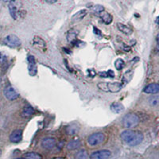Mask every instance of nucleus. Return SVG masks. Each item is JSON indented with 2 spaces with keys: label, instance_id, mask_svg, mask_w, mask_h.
Here are the masks:
<instances>
[{
  "label": "nucleus",
  "instance_id": "dca6fc26",
  "mask_svg": "<svg viewBox=\"0 0 159 159\" xmlns=\"http://www.w3.org/2000/svg\"><path fill=\"white\" fill-rule=\"evenodd\" d=\"M77 30H76L74 29H72L68 31L67 33V40L69 41V42H72V43H73V42H75L76 40V36H77Z\"/></svg>",
  "mask_w": 159,
  "mask_h": 159
},
{
  "label": "nucleus",
  "instance_id": "c9c22d12",
  "mask_svg": "<svg viewBox=\"0 0 159 159\" xmlns=\"http://www.w3.org/2000/svg\"><path fill=\"white\" fill-rule=\"evenodd\" d=\"M56 159H64V158H61V157H57V158H56Z\"/></svg>",
  "mask_w": 159,
  "mask_h": 159
},
{
  "label": "nucleus",
  "instance_id": "7ed1b4c3",
  "mask_svg": "<svg viewBox=\"0 0 159 159\" xmlns=\"http://www.w3.org/2000/svg\"><path fill=\"white\" fill-rule=\"evenodd\" d=\"M139 119L137 115L128 113L123 117V125L126 128H134L139 124Z\"/></svg>",
  "mask_w": 159,
  "mask_h": 159
},
{
  "label": "nucleus",
  "instance_id": "2f4dec72",
  "mask_svg": "<svg viewBox=\"0 0 159 159\" xmlns=\"http://www.w3.org/2000/svg\"><path fill=\"white\" fill-rule=\"evenodd\" d=\"M45 2H48V3L52 4V3H55V2H57V0H45Z\"/></svg>",
  "mask_w": 159,
  "mask_h": 159
},
{
  "label": "nucleus",
  "instance_id": "cd10ccee",
  "mask_svg": "<svg viewBox=\"0 0 159 159\" xmlns=\"http://www.w3.org/2000/svg\"><path fill=\"white\" fill-rule=\"evenodd\" d=\"M131 76H132V72H130V71L127 72V73H125V75L123 76V83L124 84L128 83L130 80H131Z\"/></svg>",
  "mask_w": 159,
  "mask_h": 159
},
{
  "label": "nucleus",
  "instance_id": "58836bf2",
  "mask_svg": "<svg viewBox=\"0 0 159 159\" xmlns=\"http://www.w3.org/2000/svg\"><path fill=\"white\" fill-rule=\"evenodd\" d=\"M0 1H1V0H0Z\"/></svg>",
  "mask_w": 159,
  "mask_h": 159
},
{
  "label": "nucleus",
  "instance_id": "72a5a7b5",
  "mask_svg": "<svg viewBox=\"0 0 159 159\" xmlns=\"http://www.w3.org/2000/svg\"><path fill=\"white\" fill-rule=\"evenodd\" d=\"M1 87H2V80L0 78V90H1Z\"/></svg>",
  "mask_w": 159,
  "mask_h": 159
},
{
  "label": "nucleus",
  "instance_id": "c85d7f7f",
  "mask_svg": "<svg viewBox=\"0 0 159 159\" xmlns=\"http://www.w3.org/2000/svg\"><path fill=\"white\" fill-rule=\"evenodd\" d=\"M88 72H89V76H91V77H94L96 76V72H95L94 69H89Z\"/></svg>",
  "mask_w": 159,
  "mask_h": 159
},
{
  "label": "nucleus",
  "instance_id": "bb28decb",
  "mask_svg": "<svg viewBox=\"0 0 159 159\" xmlns=\"http://www.w3.org/2000/svg\"><path fill=\"white\" fill-rule=\"evenodd\" d=\"M92 11L94 13H97V14H100L104 11V7L101 5H96L93 7H92Z\"/></svg>",
  "mask_w": 159,
  "mask_h": 159
},
{
  "label": "nucleus",
  "instance_id": "f3484780",
  "mask_svg": "<svg viewBox=\"0 0 159 159\" xmlns=\"http://www.w3.org/2000/svg\"><path fill=\"white\" fill-rule=\"evenodd\" d=\"M33 42H34V45L35 47L42 49V48H45V46H46L45 41L39 37H35Z\"/></svg>",
  "mask_w": 159,
  "mask_h": 159
},
{
  "label": "nucleus",
  "instance_id": "4c0bfd02",
  "mask_svg": "<svg viewBox=\"0 0 159 159\" xmlns=\"http://www.w3.org/2000/svg\"><path fill=\"white\" fill-rule=\"evenodd\" d=\"M157 49H158V50H159V44H158V46H157Z\"/></svg>",
  "mask_w": 159,
  "mask_h": 159
},
{
  "label": "nucleus",
  "instance_id": "6e6552de",
  "mask_svg": "<svg viewBox=\"0 0 159 159\" xmlns=\"http://www.w3.org/2000/svg\"><path fill=\"white\" fill-rule=\"evenodd\" d=\"M28 62H29V74L32 76H35L37 74V65L34 57H28Z\"/></svg>",
  "mask_w": 159,
  "mask_h": 159
},
{
  "label": "nucleus",
  "instance_id": "aec40b11",
  "mask_svg": "<svg viewBox=\"0 0 159 159\" xmlns=\"http://www.w3.org/2000/svg\"><path fill=\"white\" fill-rule=\"evenodd\" d=\"M81 146V142L80 140H72L69 142L67 145V148L69 150H76Z\"/></svg>",
  "mask_w": 159,
  "mask_h": 159
},
{
  "label": "nucleus",
  "instance_id": "f704fd0d",
  "mask_svg": "<svg viewBox=\"0 0 159 159\" xmlns=\"http://www.w3.org/2000/svg\"><path fill=\"white\" fill-rule=\"evenodd\" d=\"M1 154H2V150H0V156H1Z\"/></svg>",
  "mask_w": 159,
  "mask_h": 159
},
{
  "label": "nucleus",
  "instance_id": "a878e982",
  "mask_svg": "<svg viewBox=\"0 0 159 159\" xmlns=\"http://www.w3.org/2000/svg\"><path fill=\"white\" fill-rule=\"evenodd\" d=\"M25 158H26V159H42V157L39 154L34 153V152H30V153H27V154H25Z\"/></svg>",
  "mask_w": 159,
  "mask_h": 159
},
{
  "label": "nucleus",
  "instance_id": "473e14b6",
  "mask_svg": "<svg viewBox=\"0 0 159 159\" xmlns=\"http://www.w3.org/2000/svg\"><path fill=\"white\" fill-rule=\"evenodd\" d=\"M3 1L6 2H14L15 0H3Z\"/></svg>",
  "mask_w": 159,
  "mask_h": 159
},
{
  "label": "nucleus",
  "instance_id": "393cba45",
  "mask_svg": "<svg viewBox=\"0 0 159 159\" xmlns=\"http://www.w3.org/2000/svg\"><path fill=\"white\" fill-rule=\"evenodd\" d=\"M125 65V62L123 61V60L121 58H119L115 61V67L117 70H122L123 69Z\"/></svg>",
  "mask_w": 159,
  "mask_h": 159
},
{
  "label": "nucleus",
  "instance_id": "9b49d317",
  "mask_svg": "<svg viewBox=\"0 0 159 159\" xmlns=\"http://www.w3.org/2000/svg\"><path fill=\"white\" fill-rule=\"evenodd\" d=\"M22 139V131L21 130H16L13 131L10 135V140L12 143H18Z\"/></svg>",
  "mask_w": 159,
  "mask_h": 159
},
{
  "label": "nucleus",
  "instance_id": "9d476101",
  "mask_svg": "<svg viewBox=\"0 0 159 159\" xmlns=\"http://www.w3.org/2000/svg\"><path fill=\"white\" fill-rule=\"evenodd\" d=\"M143 91L147 94H157L159 92V84L156 83L150 84L145 88Z\"/></svg>",
  "mask_w": 159,
  "mask_h": 159
},
{
  "label": "nucleus",
  "instance_id": "c756f323",
  "mask_svg": "<svg viewBox=\"0 0 159 159\" xmlns=\"http://www.w3.org/2000/svg\"><path fill=\"white\" fill-rule=\"evenodd\" d=\"M5 60H6L5 56H4L2 53H1V52H0V64L3 63V62L5 61Z\"/></svg>",
  "mask_w": 159,
  "mask_h": 159
},
{
  "label": "nucleus",
  "instance_id": "f257e3e1",
  "mask_svg": "<svg viewBox=\"0 0 159 159\" xmlns=\"http://www.w3.org/2000/svg\"><path fill=\"white\" fill-rule=\"evenodd\" d=\"M121 139L129 146L134 147L140 144L143 140V134L141 132L135 130H127L122 132Z\"/></svg>",
  "mask_w": 159,
  "mask_h": 159
},
{
  "label": "nucleus",
  "instance_id": "ddd939ff",
  "mask_svg": "<svg viewBox=\"0 0 159 159\" xmlns=\"http://www.w3.org/2000/svg\"><path fill=\"white\" fill-rule=\"evenodd\" d=\"M111 110L112 112L116 113V114H119V113H121L124 110V107L120 103H114L111 105Z\"/></svg>",
  "mask_w": 159,
  "mask_h": 159
},
{
  "label": "nucleus",
  "instance_id": "f8f14e48",
  "mask_svg": "<svg viewBox=\"0 0 159 159\" xmlns=\"http://www.w3.org/2000/svg\"><path fill=\"white\" fill-rule=\"evenodd\" d=\"M14 2H15V1H14ZM14 2H10L9 11H10V14H11V15L12 16V18H14V19H17L19 12H18V7H17L16 4H15Z\"/></svg>",
  "mask_w": 159,
  "mask_h": 159
},
{
  "label": "nucleus",
  "instance_id": "4be33fe9",
  "mask_svg": "<svg viewBox=\"0 0 159 159\" xmlns=\"http://www.w3.org/2000/svg\"><path fill=\"white\" fill-rule=\"evenodd\" d=\"M78 130H79L78 126H76V124H72L67 127V133L70 135H73L78 131Z\"/></svg>",
  "mask_w": 159,
  "mask_h": 159
},
{
  "label": "nucleus",
  "instance_id": "4468645a",
  "mask_svg": "<svg viewBox=\"0 0 159 159\" xmlns=\"http://www.w3.org/2000/svg\"><path fill=\"white\" fill-rule=\"evenodd\" d=\"M86 15H87V11L86 10H81V11H78L77 13H76L72 16V22H78V21H80V20H81L82 18H84L86 16Z\"/></svg>",
  "mask_w": 159,
  "mask_h": 159
},
{
  "label": "nucleus",
  "instance_id": "e433bc0d",
  "mask_svg": "<svg viewBox=\"0 0 159 159\" xmlns=\"http://www.w3.org/2000/svg\"><path fill=\"white\" fill-rule=\"evenodd\" d=\"M17 159H26V158H25V157H24V158H17Z\"/></svg>",
  "mask_w": 159,
  "mask_h": 159
},
{
  "label": "nucleus",
  "instance_id": "0eeeda50",
  "mask_svg": "<svg viewBox=\"0 0 159 159\" xmlns=\"http://www.w3.org/2000/svg\"><path fill=\"white\" fill-rule=\"evenodd\" d=\"M4 95H5L6 98L9 100H14L18 97V92L11 86H8L4 89Z\"/></svg>",
  "mask_w": 159,
  "mask_h": 159
},
{
  "label": "nucleus",
  "instance_id": "b1692460",
  "mask_svg": "<svg viewBox=\"0 0 159 159\" xmlns=\"http://www.w3.org/2000/svg\"><path fill=\"white\" fill-rule=\"evenodd\" d=\"M88 157H89L88 153L84 150H80L76 154V159H88Z\"/></svg>",
  "mask_w": 159,
  "mask_h": 159
},
{
  "label": "nucleus",
  "instance_id": "5701e85b",
  "mask_svg": "<svg viewBox=\"0 0 159 159\" xmlns=\"http://www.w3.org/2000/svg\"><path fill=\"white\" fill-rule=\"evenodd\" d=\"M99 75L103 78H114L116 76L112 70H108L107 72H100Z\"/></svg>",
  "mask_w": 159,
  "mask_h": 159
},
{
  "label": "nucleus",
  "instance_id": "1a4fd4ad",
  "mask_svg": "<svg viewBox=\"0 0 159 159\" xmlns=\"http://www.w3.org/2000/svg\"><path fill=\"white\" fill-rule=\"evenodd\" d=\"M55 145H56V140L53 138H45L42 142V147L45 149H47V150L53 148L55 147Z\"/></svg>",
  "mask_w": 159,
  "mask_h": 159
},
{
  "label": "nucleus",
  "instance_id": "6ab92c4d",
  "mask_svg": "<svg viewBox=\"0 0 159 159\" xmlns=\"http://www.w3.org/2000/svg\"><path fill=\"white\" fill-rule=\"evenodd\" d=\"M117 26H118V29L119 30L121 31L122 33L125 34L129 35L130 34L132 33V30L130 29V27H128L127 25H124V24H122V23H118L117 24Z\"/></svg>",
  "mask_w": 159,
  "mask_h": 159
},
{
  "label": "nucleus",
  "instance_id": "39448f33",
  "mask_svg": "<svg viewBox=\"0 0 159 159\" xmlns=\"http://www.w3.org/2000/svg\"><path fill=\"white\" fill-rule=\"evenodd\" d=\"M3 42L6 45L9 47H18L21 45V41L16 35L11 34L6 37L3 39Z\"/></svg>",
  "mask_w": 159,
  "mask_h": 159
},
{
  "label": "nucleus",
  "instance_id": "7c9ffc66",
  "mask_svg": "<svg viewBox=\"0 0 159 159\" xmlns=\"http://www.w3.org/2000/svg\"><path fill=\"white\" fill-rule=\"evenodd\" d=\"M93 31L96 35H101V31L98 30L96 27H93Z\"/></svg>",
  "mask_w": 159,
  "mask_h": 159
},
{
  "label": "nucleus",
  "instance_id": "423d86ee",
  "mask_svg": "<svg viewBox=\"0 0 159 159\" xmlns=\"http://www.w3.org/2000/svg\"><path fill=\"white\" fill-rule=\"evenodd\" d=\"M111 153L107 150H101L93 152L90 156V159H109Z\"/></svg>",
  "mask_w": 159,
  "mask_h": 159
},
{
  "label": "nucleus",
  "instance_id": "a211bd4d",
  "mask_svg": "<svg viewBox=\"0 0 159 159\" xmlns=\"http://www.w3.org/2000/svg\"><path fill=\"white\" fill-rule=\"evenodd\" d=\"M34 114V109L31 106H25L22 111V116L25 118L30 117L31 116Z\"/></svg>",
  "mask_w": 159,
  "mask_h": 159
},
{
  "label": "nucleus",
  "instance_id": "ea45409f",
  "mask_svg": "<svg viewBox=\"0 0 159 159\" xmlns=\"http://www.w3.org/2000/svg\"></svg>",
  "mask_w": 159,
  "mask_h": 159
},
{
  "label": "nucleus",
  "instance_id": "412c9836",
  "mask_svg": "<svg viewBox=\"0 0 159 159\" xmlns=\"http://www.w3.org/2000/svg\"><path fill=\"white\" fill-rule=\"evenodd\" d=\"M148 101L150 106H153V107H157V106H159V94L154 95V96H150Z\"/></svg>",
  "mask_w": 159,
  "mask_h": 159
},
{
  "label": "nucleus",
  "instance_id": "f03ea898",
  "mask_svg": "<svg viewBox=\"0 0 159 159\" xmlns=\"http://www.w3.org/2000/svg\"><path fill=\"white\" fill-rule=\"evenodd\" d=\"M97 87L103 92H118L121 90L122 84L118 82L109 83V82H100L97 84Z\"/></svg>",
  "mask_w": 159,
  "mask_h": 159
},
{
  "label": "nucleus",
  "instance_id": "2eb2a0df",
  "mask_svg": "<svg viewBox=\"0 0 159 159\" xmlns=\"http://www.w3.org/2000/svg\"><path fill=\"white\" fill-rule=\"evenodd\" d=\"M99 17L101 18V19L103 21V22L106 24L111 23L112 20H113V18H112V16L109 14V13L103 12V11L99 14Z\"/></svg>",
  "mask_w": 159,
  "mask_h": 159
},
{
  "label": "nucleus",
  "instance_id": "20e7f679",
  "mask_svg": "<svg viewBox=\"0 0 159 159\" xmlns=\"http://www.w3.org/2000/svg\"><path fill=\"white\" fill-rule=\"evenodd\" d=\"M105 139V135L103 133H94L91 134L88 139V143L90 146H97L99 144H101Z\"/></svg>",
  "mask_w": 159,
  "mask_h": 159
}]
</instances>
